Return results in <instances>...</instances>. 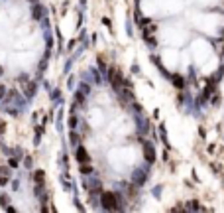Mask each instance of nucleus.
I'll return each mask as SVG.
<instances>
[{
    "mask_svg": "<svg viewBox=\"0 0 224 213\" xmlns=\"http://www.w3.org/2000/svg\"><path fill=\"white\" fill-rule=\"evenodd\" d=\"M2 93H4V87L0 85V97H2Z\"/></svg>",
    "mask_w": 224,
    "mask_h": 213,
    "instance_id": "24",
    "label": "nucleus"
},
{
    "mask_svg": "<svg viewBox=\"0 0 224 213\" xmlns=\"http://www.w3.org/2000/svg\"><path fill=\"white\" fill-rule=\"evenodd\" d=\"M157 130H159V136H161V142L167 146V132H165V127H163V124H159Z\"/></svg>",
    "mask_w": 224,
    "mask_h": 213,
    "instance_id": "11",
    "label": "nucleus"
},
{
    "mask_svg": "<svg viewBox=\"0 0 224 213\" xmlns=\"http://www.w3.org/2000/svg\"><path fill=\"white\" fill-rule=\"evenodd\" d=\"M145 178H147V172H145L144 168H138V170H134V174H132V184L136 187H142L145 184Z\"/></svg>",
    "mask_w": 224,
    "mask_h": 213,
    "instance_id": "2",
    "label": "nucleus"
},
{
    "mask_svg": "<svg viewBox=\"0 0 224 213\" xmlns=\"http://www.w3.org/2000/svg\"><path fill=\"white\" fill-rule=\"evenodd\" d=\"M77 124H79V119H77L75 114H71V117H69V127H71V128H77Z\"/></svg>",
    "mask_w": 224,
    "mask_h": 213,
    "instance_id": "13",
    "label": "nucleus"
},
{
    "mask_svg": "<svg viewBox=\"0 0 224 213\" xmlns=\"http://www.w3.org/2000/svg\"><path fill=\"white\" fill-rule=\"evenodd\" d=\"M85 99H86V95H83L79 89H77V93H75V103H77V105H83V103H85Z\"/></svg>",
    "mask_w": 224,
    "mask_h": 213,
    "instance_id": "10",
    "label": "nucleus"
},
{
    "mask_svg": "<svg viewBox=\"0 0 224 213\" xmlns=\"http://www.w3.org/2000/svg\"><path fill=\"white\" fill-rule=\"evenodd\" d=\"M10 166L16 168V166H18V160H14V158H12V160H10Z\"/></svg>",
    "mask_w": 224,
    "mask_h": 213,
    "instance_id": "21",
    "label": "nucleus"
},
{
    "mask_svg": "<svg viewBox=\"0 0 224 213\" xmlns=\"http://www.w3.org/2000/svg\"><path fill=\"white\" fill-rule=\"evenodd\" d=\"M144 158L147 164H153L155 162V148H153L152 142H144Z\"/></svg>",
    "mask_w": 224,
    "mask_h": 213,
    "instance_id": "3",
    "label": "nucleus"
},
{
    "mask_svg": "<svg viewBox=\"0 0 224 213\" xmlns=\"http://www.w3.org/2000/svg\"><path fill=\"white\" fill-rule=\"evenodd\" d=\"M222 55H224V47H222Z\"/></svg>",
    "mask_w": 224,
    "mask_h": 213,
    "instance_id": "25",
    "label": "nucleus"
},
{
    "mask_svg": "<svg viewBox=\"0 0 224 213\" xmlns=\"http://www.w3.org/2000/svg\"><path fill=\"white\" fill-rule=\"evenodd\" d=\"M99 69L102 71V73H106V63L102 61V57H99Z\"/></svg>",
    "mask_w": 224,
    "mask_h": 213,
    "instance_id": "16",
    "label": "nucleus"
},
{
    "mask_svg": "<svg viewBox=\"0 0 224 213\" xmlns=\"http://www.w3.org/2000/svg\"><path fill=\"white\" fill-rule=\"evenodd\" d=\"M4 128H6V127H4V124H0V134L4 132Z\"/></svg>",
    "mask_w": 224,
    "mask_h": 213,
    "instance_id": "23",
    "label": "nucleus"
},
{
    "mask_svg": "<svg viewBox=\"0 0 224 213\" xmlns=\"http://www.w3.org/2000/svg\"><path fill=\"white\" fill-rule=\"evenodd\" d=\"M169 79L173 81V85L177 87L179 91H181V89H183V87H185V77H181V75H171Z\"/></svg>",
    "mask_w": 224,
    "mask_h": 213,
    "instance_id": "6",
    "label": "nucleus"
},
{
    "mask_svg": "<svg viewBox=\"0 0 224 213\" xmlns=\"http://www.w3.org/2000/svg\"><path fill=\"white\" fill-rule=\"evenodd\" d=\"M33 93H35V83H30L28 89H26V95L28 97H33Z\"/></svg>",
    "mask_w": 224,
    "mask_h": 213,
    "instance_id": "14",
    "label": "nucleus"
},
{
    "mask_svg": "<svg viewBox=\"0 0 224 213\" xmlns=\"http://www.w3.org/2000/svg\"><path fill=\"white\" fill-rule=\"evenodd\" d=\"M81 174L83 176H92V168L86 166V164H81Z\"/></svg>",
    "mask_w": 224,
    "mask_h": 213,
    "instance_id": "12",
    "label": "nucleus"
},
{
    "mask_svg": "<svg viewBox=\"0 0 224 213\" xmlns=\"http://www.w3.org/2000/svg\"><path fill=\"white\" fill-rule=\"evenodd\" d=\"M75 158L79 160L81 164H86V162L91 160V156H89V152H86L83 146H77V154H75Z\"/></svg>",
    "mask_w": 224,
    "mask_h": 213,
    "instance_id": "4",
    "label": "nucleus"
},
{
    "mask_svg": "<svg viewBox=\"0 0 224 213\" xmlns=\"http://www.w3.org/2000/svg\"><path fill=\"white\" fill-rule=\"evenodd\" d=\"M0 174H2V176H10V172H8V168H0Z\"/></svg>",
    "mask_w": 224,
    "mask_h": 213,
    "instance_id": "20",
    "label": "nucleus"
},
{
    "mask_svg": "<svg viewBox=\"0 0 224 213\" xmlns=\"http://www.w3.org/2000/svg\"><path fill=\"white\" fill-rule=\"evenodd\" d=\"M79 91L83 95H86V97H89V95H91V91H92L91 83H85V81H83V83H79Z\"/></svg>",
    "mask_w": 224,
    "mask_h": 213,
    "instance_id": "7",
    "label": "nucleus"
},
{
    "mask_svg": "<svg viewBox=\"0 0 224 213\" xmlns=\"http://www.w3.org/2000/svg\"><path fill=\"white\" fill-rule=\"evenodd\" d=\"M79 134L75 132V128H71V134H69V142H71V146H79Z\"/></svg>",
    "mask_w": 224,
    "mask_h": 213,
    "instance_id": "8",
    "label": "nucleus"
},
{
    "mask_svg": "<svg viewBox=\"0 0 224 213\" xmlns=\"http://www.w3.org/2000/svg\"><path fill=\"white\" fill-rule=\"evenodd\" d=\"M106 79L112 83V87H114V91H118L120 87H122V73L120 71H116V69H108V75H106Z\"/></svg>",
    "mask_w": 224,
    "mask_h": 213,
    "instance_id": "1",
    "label": "nucleus"
},
{
    "mask_svg": "<svg viewBox=\"0 0 224 213\" xmlns=\"http://www.w3.org/2000/svg\"><path fill=\"white\" fill-rule=\"evenodd\" d=\"M0 203H2V205H4V207L8 205V197H6V195H2V197H0Z\"/></svg>",
    "mask_w": 224,
    "mask_h": 213,
    "instance_id": "18",
    "label": "nucleus"
},
{
    "mask_svg": "<svg viewBox=\"0 0 224 213\" xmlns=\"http://www.w3.org/2000/svg\"><path fill=\"white\" fill-rule=\"evenodd\" d=\"M185 209H189V211H198V209H203V207L198 205V201H189V203L185 205Z\"/></svg>",
    "mask_w": 224,
    "mask_h": 213,
    "instance_id": "9",
    "label": "nucleus"
},
{
    "mask_svg": "<svg viewBox=\"0 0 224 213\" xmlns=\"http://www.w3.org/2000/svg\"><path fill=\"white\" fill-rule=\"evenodd\" d=\"M6 184H8V178H6V176H2V178H0V186H6Z\"/></svg>",
    "mask_w": 224,
    "mask_h": 213,
    "instance_id": "19",
    "label": "nucleus"
},
{
    "mask_svg": "<svg viewBox=\"0 0 224 213\" xmlns=\"http://www.w3.org/2000/svg\"><path fill=\"white\" fill-rule=\"evenodd\" d=\"M132 111H136V114H142V105H138V103H132Z\"/></svg>",
    "mask_w": 224,
    "mask_h": 213,
    "instance_id": "17",
    "label": "nucleus"
},
{
    "mask_svg": "<svg viewBox=\"0 0 224 213\" xmlns=\"http://www.w3.org/2000/svg\"><path fill=\"white\" fill-rule=\"evenodd\" d=\"M33 178H35L38 184H43V172H41V170H38V172L33 174Z\"/></svg>",
    "mask_w": 224,
    "mask_h": 213,
    "instance_id": "15",
    "label": "nucleus"
},
{
    "mask_svg": "<svg viewBox=\"0 0 224 213\" xmlns=\"http://www.w3.org/2000/svg\"><path fill=\"white\" fill-rule=\"evenodd\" d=\"M45 12H47V10L41 6V4H35V6H33V18H35V20H43Z\"/></svg>",
    "mask_w": 224,
    "mask_h": 213,
    "instance_id": "5",
    "label": "nucleus"
},
{
    "mask_svg": "<svg viewBox=\"0 0 224 213\" xmlns=\"http://www.w3.org/2000/svg\"><path fill=\"white\" fill-rule=\"evenodd\" d=\"M132 73H140V67L138 65H132Z\"/></svg>",
    "mask_w": 224,
    "mask_h": 213,
    "instance_id": "22",
    "label": "nucleus"
},
{
    "mask_svg": "<svg viewBox=\"0 0 224 213\" xmlns=\"http://www.w3.org/2000/svg\"><path fill=\"white\" fill-rule=\"evenodd\" d=\"M33 2H38V0H33Z\"/></svg>",
    "mask_w": 224,
    "mask_h": 213,
    "instance_id": "26",
    "label": "nucleus"
}]
</instances>
